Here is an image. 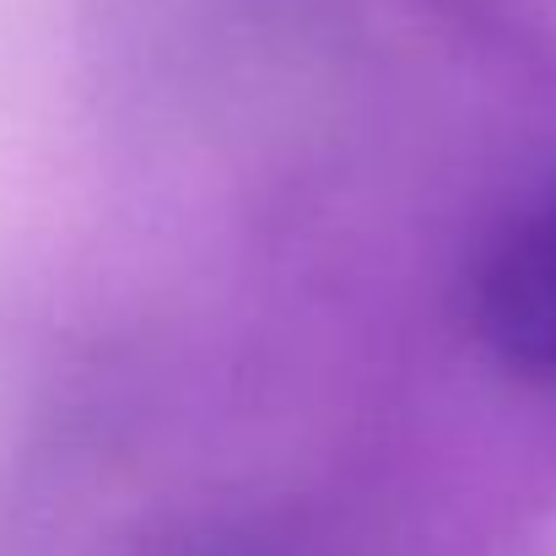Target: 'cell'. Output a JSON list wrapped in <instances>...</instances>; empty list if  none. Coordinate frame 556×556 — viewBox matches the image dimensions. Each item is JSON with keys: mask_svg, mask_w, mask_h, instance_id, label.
<instances>
[{"mask_svg": "<svg viewBox=\"0 0 556 556\" xmlns=\"http://www.w3.org/2000/svg\"><path fill=\"white\" fill-rule=\"evenodd\" d=\"M476 330L503 368L556 378V194L492 249L476 281Z\"/></svg>", "mask_w": 556, "mask_h": 556, "instance_id": "6da1fadb", "label": "cell"}]
</instances>
